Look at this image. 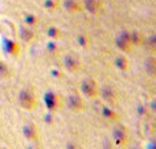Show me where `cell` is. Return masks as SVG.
<instances>
[{"label":"cell","mask_w":156,"mask_h":149,"mask_svg":"<svg viewBox=\"0 0 156 149\" xmlns=\"http://www.w3.org/2000/svg\"><path fill=\"white\" fill-rule=\"evenodd\" d=\"M18 104L25 111H33L37 107V97L30 89L23 88L18 93Z\"/></svg>","instance_id":"1"},{"label":"cell","mask_w":156,"mask_h":149,"mask_svg":"<svg viewBox=\"0 0 156 149\" xmlns=\"http://www.w3.org/2000/svg\"><path fill=\"white\" fill-rule=\"evenodd\" d=\"M80 89H81V93H82L83 96H86L88 99H96L100 92V86L97 85V82L92 78L83 79L80 85Z\"/></svg>","instance_id":"2"},{"label":"cell","mask_w":156,"mask_h":149,"mask_svg":"<svg viewBox=\"0 0 156 149\" xmlns=\"http://www.w3.org/2000/svg\"><path fill=\"white\" fill-rule=\"evenodd\" d=\"M44 103H45V107L49 112H56L58 109L62 108L63 103H62V99H60L59 95L54 92V90H47L44 93Z\"/></svg>","instance_id":"3"},{"label":"cell","mask_w":156,"mask_h":149,"mask_svg":"<svg viewBox=\"0 0 156 149\" xmlns=\"http://www.w3.org/2000/svg\"><path fill=\"white\" fill-rule=\"evenodd\" d=\"M130 134L126 126H116L112 131V142L116 147H126L129 144Z\"/></svg>","instance_id":"4"},{"label":"cell","mask_w":156,"mask_h":149,"mask_svg":"<svg viewBox=\"0 0 156 149\" xmlns=\"http://www.w3.org/2000/svg\"><path fill=\"white\" fill-rule=\"evenodd\" d=\"M63 67L67 73L70 74H77L82 70V62L80 60V57L76 56L73 54H69L63 59Z\"/></svg>","instance_id":"5"},{"label":"cell","mask_w":156,"mask_h":149,"mask_svg":"<svg viewBox=\"0 0 156 149\" xmlns=\"http://www.w3.org/2000/svg\"><path fill=\"white\" fill-rule=\"evenodd\" d=\"M115 45L123 54H130L133 51V45L130 44V32L129 30H123L115 38Z\"/></svg>","instance_id":"6"},{"label":"cell","mask_w":156,"mask_h":149,"mask_svg":"<svg viewBox=\"0 0 156 149\" xmlns=\"http://www.w3.org/2000/svg\"><path fill=\"white\" fill-rule=\"evenodd\" d=\"M66 106L70 111L73 112H81L85 109V100L80 95H70L66 99Z\"/></svg>","instance_id":"7"},{"label":"cell","mask_w":156,"mask_h":149,"mask_svg":"<svg viewBox=\"0 0 156 149\" xmlns=\"http://www.w3.org/2000/svg\"><path fill=\"white\" fill-rule=\"evenodd\" d=\"M99 96H101L103 100L105 101V104L111 107H115L116 106V101H118V96H116V92L112 89L111 86L105 85V86L100 88V92H99Z\"/></svg>","instance_id":"8"},{"label":"cell","mask_w":156,"mask_h":149,"mask_svg":"<svg viewBox=\"0 0 156 149\" xmlns=\"http://www.w3.org/2000/svg\"><path fill=\"white\" fill-rule=\"evenodd\" d=\"M18 37L22 43L29 44L36 38V32L33 27H29L26 25H19L18 26Z\"/></svg>","instance_id":"9"},{"label":"cell","mask_w":156,"mask_h":149,"mask_svg":"<svg viewBox=\"0 0 156 149\" xmlns=\"http://www.w3.org/2000/svg\"><path fill=\"white\" fill-rule=\"evenodd\" d=\"M3 48H4L5 54L10 55V56H12V57L19 56V51H21L19 44L16 41L11 40V38H7V37L3 38Z\"/></svg>","instance_id":"10"},{"label":"cell","mask_w":156,"mask_h":149,"mask_svg":"<svg viewBox=\"0 0 156 149\" xmlns=\"http://www.w3.org/2000/svg\"><path fill=\"white\" fill-rule=\"evenodd\" d=\"M22 133H23V137L27 140V141L33 142L38 140V129L37 126L34 125L33 122H29L22 127Z\"/></svg>","instance_id":"11"},{"label":"cell","mask_w":156,"mask_h":149,"mask_svg":"<svg viewBox=\"0 0 156 149\" xmlns=\"http://www.w3.org/2000/svg\"><path fill=\"white\" fill-rule=\"evenodd\" d=\"M82 7L92 15H97L103 8V0H82Z\"/></svg>","instance_id":"12"},{"label":"cell","mask_w":156,"mask_h":149,"mask_svg":"<svg viewBox=\"0 0 156 149\" xmlns=\"http://www.w3.org/2000/svg\"><path fill=\"white\" fill-rule=\"evenodd\" d=\"M101 115L105 119L111 120V122H118L119 120V114L114 109V107L108 106V104H103L101 106Z\"/></svg>","instance_id":"13"},{"label":"cell","mask_w":156,"mask_h":149,"mask_svg":"<svg viewBox=\"0 0 156 149\" xmlns=\"http://www.w3.org/2000/svg\"><path fill=\"white\" fill-rule=\"evenodd\" d=\"M63 7L67 12L70 14H77L82 10V3L80 0H65L63 2Z\"/></svg>","instance_id":"14"},{"label":"cell","mask_w":156,"mask_h":149,"mask_svg":"<svg viewBox=\"0 0 156 149\" xmlns=\"http://www.w3.org/2000/svg\"><path fill=\"white\" fill-rule=\"evenodd\" d=\"M115 66L118 70L125 71V73H127V71L130 70V62L125 54H121L115 57Z\"/></svg>","instance_id":"15"},{"label":"cell","mask_w":156,"mask_h":149,"mask_svg":"<svg viewBox=\"0 0 156 149\" xmlns=\"http://www.w3.org/2000/svg\"><path fill=\"white\" fill-rule=\"evenodd\" d=\"M144 68H145L148 75H151V77L156 75V57L154 55L145 57V60H144Z\"/></svg>","instance_id":"16"},{"label":"cell","mask_w":156,"mask_h":149,"mask_svg":"<svg viewBox=\"0 0 156 149\" xmlns=\"http://www.w3.org/2000/svg\"><path fill=\"white\" fill-rule=\"evenodd\" d=\"M23 22H25V25L26 26H29V27H37L38 26V23H40V19L37 18V16L34 15V14H32V12H26V14H23Z\"/></svg>","instance_id":"17"},{"label":"cell","mask_w":156,"mask_h":149,"mask_svg":"<svg viewBox=\"0 0 156 149\" xmlns=\"http://www.w3.org/2000/svg\"><path fill=\"white\" fill-rule=\"evenodd\" d=\"M47 36L54 41H59V40H62V37H63V32L58 26H49L48 29H47Z\"/></svg>","instance_id":"18"},{"label":"cell","mask_w":156,"mask_h":149,"mask_svg":"<svg viewBox=\"0 0 156 149\" xmlns=\"http://www.w3.org/2000/svg\"><path fill=\"white\" fill-rule=\"evenodd\" d=\"M143 43H144V36L138 30H132L130 32V44L133 47H137V45H141Z\"/></svg>","instance_id":"19"},{"label":"cell","mask_w":156,"mask_h":149,"mask_svg":"<svg viewBox=\"0 0 156 149\" xmlns=\"http://www.w3.org/2000/svg\"><path fill=\"white\" fill-rule=\"evenodd\" d=\"M11 78V70L8 67V64L3 60H0V79L3 81H7Z\"/></svg>","instance_id":"20"},{"label":"cell","mask_w":156,"mask_h":149,"mask_svg":"<svg viewBox=\"0 0 156 149\" xmlns=\"http://www.w3.org/2000/svg\"><path fill=\"white\" fill-rule=\"evenodd\" d=\"M59 7V3L58 0H44V8L49 11H54Z\"/></svg>","instance_id":"21"},{"label":"cell","mask_w":156,"mask_h":149,"mask_svg":"<svg viewBox=\"0 0 156 149\" xmlns=\"http://www.w3.org/2000/svg\"><path fill=\"white\" fill-rule=\"evenodd\" d=\"M47 51L51 52V54H58L59 52V47H58V43L54 40H51L48 44H47Z\"/></svg>","instance_id":"22"},{"label":"cell","mask_w":156,"mask_h":149,"mask_svg":"<svg viewBox=\"0 0 156 149\" xmlns=\"http://www.w3.org/2000/svg\"><path fill=\"white\" fill-rule=\"evenodd\" d=\"M77 43L80 44V47H82V48H86V47L89 45V38L86 37L85 34H80L77 37Z\"/></svg>","instance_id":"23"},{"label":"cell","mask_w":156,"mask_h":149,"mask_svg":"<svg viewBox=\"0 0 156 149\" xmlns=\"http://www.w3.org/2000/svg\"><path fill=\"white\" fill-rule=\"evenodd\" d=\"M103 149H114V142L110 138L103 140Z\"/></svg>","instance_id":"24"},{"label":"cell","mask_w":156,"mask_h":149,"mask_svg":"<svg viewBox=\"0 0 156 149\" xmlns=\"http://www.w3.org/2000/svg\"><path fill=\"white\" fill-rule=\"evenodd\" d=\"M149 45L152 47V49H154L155 47H156V41H155V36H154V34L149 37Z\"/></svg>","instance_id":"25"},{"label":"cell","mask_w":156,"mask_h":149,"mask_svg":"<svg viewBox=\"0 0 156 149\" xmlns=\"http://www.w3.org/2000/svg\"><path fill=\"white\" fill-rule=\"evenodd\" d=\"M66 149H80V148H78V145L74 144V142H69V144L66 145Z\"/></svg>","instance_id":"26"},{"label":"cell","mask_w":156,"mask_h":149,"mask_svg":"<svg viewBox=\"0 0 156 149\" xmlns=\"http://www.w3.org/2000/svg\"><path fill=\"white\" fill-rule=\"evenodd\" d=\"M26 149H36V147H33V145H27Z\"/></svg>","instance_id":"27"},{"label":"cell","mask_w":156,"mask_h":149,"mask_svg":"<svg viewBox=\"0 0 156 149\" xmlns=\"http://www.w3.org/2000/svg\"><path fill=\"white\" fill-rule=\"evenodd\" d=\"M0 149H8L7 147H0Z\"/></svg>","instance_id":"28"},{"label":"cell","mask_w":156,"mask_h":149,"mask_svg":"<svg viewBox=\"0 0 156 149\" xmlns=\"http://www.w3.org/2000/svg\"><path fill=\"white\" fill-rule=\"evenodd\" d=\"M133 149H141L140 147H136V148H133Z\"/></svg>","instance_id":"29"}]
</instances>
